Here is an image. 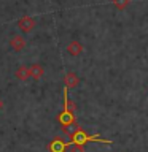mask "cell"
Here are the masks:
<instances>
[{"label": "cell", "instance_id": "6da1fadb", "mask_svg": "<svg viewBox=\"0 0 148 152\" xmlns=\"http://www.w3.org/2000/svg\"><path fill=\"white\" fill-rule=\"evenodd\" d=\"M70 142H72V144H83L84 146L86 142H102V144H112L113 141L104 140V138H100L97 135H88L84 130L78 128V130L70 136Z\"/></svg>", "mask_w": 148, "mask_h": 152}, {"label": "cell", "instance_id": "7a4b0ae2", "mask_svg": "<svg viewBox=\"0 0 148 152\" xmlns=\"http://www.w3.org/2000/svg\"><path fill=\"white\" fill-rule=\"evenodd\" d=\"M70 144H72L70 141H65L57 136L48 144V152H65L67 147H70Z\"/></svg>", "mask_w": 148, "mask_h": 152}, {"label": "cell", "instance_id": "3957f363", "mask_svg": "<svg viewBox=\"0 0 148 152\" xmlns=\"http://www.w3.org/2000/svg\"><path fill=\"white\" fill-rule=\"evenodd\" d=\"M35 26H37V22H35V19H33L32 16H22L18 21V27H19V30H21L22 33L32 32L33 28H35Z\"/></svg>", "mask_w": 148, "mask_h": 152}, {"label": "cell", "instance_id": "277c9868", "mask_svg": "<svg viewBox=\"0 0 148 152\" xmlns=\"http://www.w3.org/2000/svg\"><path fill=\"white\" fill-rule=\"evenodd\" d=\"M57 121H59V124H61L62 127L70 125V124L76 122V119H75V113L69 111V109H62V113H59V116H57Z\"/></svg>", "mask_w": 148, "mask_h": 152}, {"label": "cell", "instance_id": "5b68a950", "mask_svg": "<svg viewBox=\"0 0 148 152\" xmlns=\"http://www.w3.org/2000/svg\"><path fill=\"white\" fill-rule=\"evenodd\" d=\"M10 46H11L16 52L22 51L24 48H26V38L21 37V35H13L11 40H10Z\"/></svg>", "mask_w": 148, "mask_h": 152}, {"label": "cell", "instance_id": "8992f818", "mask_svg": "<svg viewBox=\"0 0 148 152\" xmlns=\"http://www.w3.org/2000/svg\"><path fill=\"white\" fill-rule=\"evenodd\" d=\"M64 83H65V87L67 89H75L76 86L80 84V78L76 76V73L69 71V73L65 75V78H64Z\"/></svg>", "mask_w": 148, "mask_h": 152}, {"label": "cell", "instance_id": "52a82bcc", "mask_svg": "<svg viewBox=\"0 0 148 152\" xmlns=\"http://www.w3.org/2000/svg\"><path fill=\"white\" fill-rule=\"evenodd\" d=\"M67 52H69L70 56H80L81 52H83V46H81V43L78 40H72L69 45H67Z\"/></svg>", "mask_w": 148, "mask_h": 152}, {"label": "cell", "instance_id": "ba28073f", "mask_svg": "<svg viewBox=\"0 0 148 152\" xmlns=\"http://www.w3.org/2000/svg\"><path fill=\"white\" fill-rule=\"evenodd\" d=\"M29 70H30V78H32V79H35V81L41 79V78H43V75H45V68H43L41 65H38V64L30 65V66H29Z\"/></svg>", "mask_w": 148, "mask_h": 152}, {"label": "cell", "instance_id": "9c48e42d", "mask_svg": "<svg viewBox=\"0 0 148 152\" xmlns=\"http://www.w3.org/2000/svg\"><path fill=\"white\" fill-rule=\"evenodd\" d=\"M14 76H16L19 81H26V79L30 78V70H29V66L21 65V66H18L16 71H14Z\"/></svg>", "mask_w": 148, "mask_h": 152}, {"label": "cell", "instance_id": "30bf717a", "mask_svg": "<svg viewBox=\"0 0 148 152\" xmlns=\"http://www.w3.org/2000/svg\"><path fill=\"white\" fill-rule=\"evenodd\" d=\"M80 128V125L76 122H73V124H70V125H65V127H62V132L65 133V135H69V136H72L73 133L76 132Z\"/></svg>", "mask_w": 148, "mask_h": 152}, {"label": "cell", "instance_id": "8fae6325", "mask_svg": "<svg viewBox=\"0 0 148 152\" xmlns=\"http://www.w3.org/2000/svg\"><path fill=\"white\" fill-rule=\"evenodd\" d=\"M112 3L121 11V10H124L129 3H131V0H112Z\"/></svg>", "mask_w": 148, "mask_h": 152}, {"label": "cell", "instance_id": "7c38bea8", "mask_svg": "<svg viewBox=\"0 0 148 152\" xmlns=\"http://www.w3.org/2000/svg\"><path fill=\"white\" fill-rule=\"evenodd\" d=\"M70 152H84L83 144H70Z\"/></svg>", "mask_w": 148, "mask_h": 152}, {"label": "cell", "instance_id": "4fadbf2b", "mask_svg": "<svg viewBox=\"0 0 148 152\" xmlns=\"http://www.w3.org/2000/svg\"><path fill=\"white\" fill-rule=\"evenodd\" d=\"M3 108V102H2V98H0V109Z\"/></svg>", "mask_w": 148, "mask_h": 152}]
</instances>
